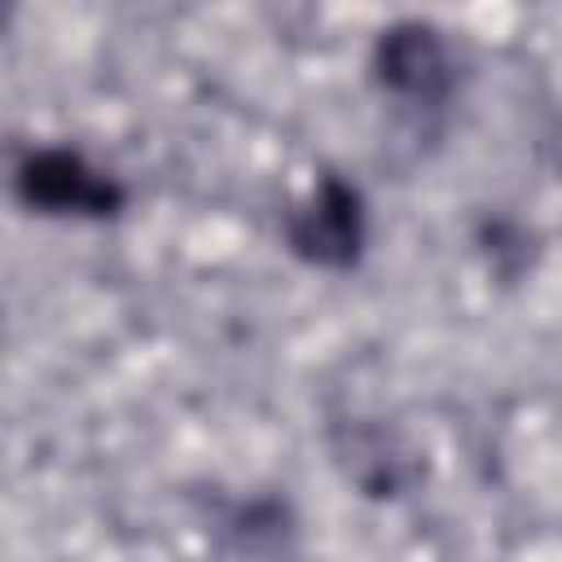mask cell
Returning a JSON list of instances; mask_svg holds the SVG:
<instances>
[{
    "mask_svg": "<svg viewBox=\"0 0 562 562\" xmlns=\"http://www.w3.org/2000/svg\"><path fill=\"white\" fill-rule=\"evenodd\" d=\"M378 79L400 97H439L448 88V53L422 22H400L378 40Z\"/></svg>",
    "mask_w": 562,
    "mask_h": 562,
    "instance_id": "3957f363",
    "label": "cell"
},
{
    "mask_svg": "<svg viewBox=\"0 0 562 562\" xmlns=\"http://www.w3.org/2000/svg\"><path fill=\"white\" fill-rule=\"evenodd\" d=\"M364 241V211H360V193L334 176L321 180V189L312 193V202L290 220V246L321 268H347L356 263Z\"/></svg>",
    "mask_w": 562,
    "mask_h": 562,
    "instance_id": "7a4b0ae2",
    "label": "cell"
},
{
    "mask_svg": "<svg viewBox=\"0 0 562 562\" xmlns=\"http://www.w3.org/2000/svg\"><path fill=\"white\" fill-rule=\"evenodd\" d=\"M18 193L22 202L40 211H79V215H110L123 206V189L92 171L79 154L66 149H40L18 167Z\"/></svg>",
    "mask_w": 562,
    "mask_h": 562,
    "instance_id": "6da1fadb",
    "label": "cell"
}]
</instances>
